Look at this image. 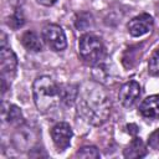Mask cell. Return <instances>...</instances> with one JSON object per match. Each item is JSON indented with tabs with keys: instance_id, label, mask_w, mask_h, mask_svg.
Here are the masks:
<instances>
[{
	"instance_id": "6da1fadb",
	"label": "cell",
	"mask_w": 159,
	"mask_h": 159,
	"mask_svg": "<svg viewBox=\"0 0 159 159\" xmlns=\"http://www.w3.org/2000/svg\"><path fill=\"white\" fill-rule=\"evenodd\" d=\"M112 103L107 93L98 86H84L77 102V116L92 125H102L111 114Z\"/></svg>"
},
{
	"instance_id": "7a4b0ae2",
	"label": "cell",
	"mask_w": 159,
	"mask_h": 159,
	"mask_svg": "<svg viewBox=\"0 0 159 159\" xmlns=\"http://www.w3.org/2000/svg\"><path fill=\"white\" fill-rule=\"evenodd\" d=\"M32 94L36 108L47 113L61 102V86L50 76H40L32 83Z\"/></svg>"
},
{
	"instance_id": "3957f363",
	"label": "cell",
	"mask_w": 159,
	"mask_h": 159,
	"mask_svg": "<svg viewBox=\"0 0 159 159\" xmlns=\"http://www.w3.org/2000/svg\"><path fill=\"white\" fill-rule=\"evenodd\" d=\"M78 55L86 65L96 66L104 57V45L98 36L84 34L78 41Z\"/></svg>"
},
{
	"instance_id": "277c9868",
	"label": "cell",
	"mask_w": 159,
	"mask_h": 159,
	"mask_svg": "<svg viewBox=\"0 0 159 159\" xmlns=\"http://www.w3.org/2000/svg\"><path fill=\"white\" fill-rule=\"evenodd\" d=\"M42 40L52 51H63L67 46L65 31L60 25L48 24L42 29Z\"/></svg>"
},
{
	"instance_id": "5b68a950",
	"label": "cell",
	"mask_w": 159,
	"mask_h": 159,
	"mask_svg": "<svg viewBox=\"0 0 159 159\" xmlns=\"http://www.w3.org/2000/svg\"><path fill=\"white\" fill-rule=\"evenodd\" d=\"M72 135H73L72 128L66 122H60L55 124L51 129V138L58 152H62L70 147Z\"/></svg>"
},
{
	"instance_id": "8992f818",
	"label": "cell",
	"mask_w": 159,
	"mask_h": 159,
	"mask_svg": "<svg viewBox=\"0 0 159 159\" xmlns=\"http://www.w3.org/2000/svg\"><path fill=\"white\" fill-rule=\"evenodd\" d=\"M153 26H154L153 17L149 14H140V15L133 17L128 22L127 29L132 36L139 37V36H143V35L150 32L153 30Z\"/></svg>"
},
{
	"instance_id": "52a82bcc",
	"label": "cell",
	"mask_w": 159,
	"mask_h": 159,
	"mask_svg": "<svg viewBox=\"0 0 159 159\" xmlns=\"http://www.w3.org/2000/svg\"><path fill=\"white\" fill-rule=\"evenodd\" d=\"M36 138H37V134L35 133V130H32L26 125H21L14 134L12 142L17 150L26 152L29 149H32V147L35 145Z\"/></svg>"
},
{
	"instance_id": "ba28073f",
	"label": "cell",
	"mask_w": 159,
	"mask_h": 159,
	"mask_svg": "<svg viewBox=\"0 0 159 159\" xmlns=\"http://www.w3.org/2000/svg\"><path fill=\"white\" fill-rule=\"evenodd\" d=\"M139 97H140V86L137 81L125 82L120 87L119 93H118L119 102L127 108L132 107L138 101Z\"/></svg>"
},
{
	"instance_id": "9c48e42d",
	"label": "cell",
	"mask_w": 159,
	"mask_h": 159,
	"mask_svg": "<svg viewBox=\"0 0 159 159\" xmlns=\"http://www.w3.org/2000/svg\"><path fill=\"white\" fill-rule=\"evenodd\" d=\"M17 66V57L14 53V51L5 46L1 45V52H0V67H1V73L2 78L6 76H10V73H14Z\"/></svg>"
},
{
	"instance_id": "30bf717a",
	"label": "cell",
	"mask_w": 159,
	"mask_h": 159,
	"mask_svg": "<svg viewBox=\"0 0 159 159\" xmlns=\"http://www.w3.org/2000/svg\"><path fill=\"white\" fill-rule=\"evenodd\" d=\"M140 114L147 119H159V94L147 97L139 106Z\"/></svg>"
},
{
	"instance_id": "8fae6325",
	"label": "cell",
	"mask_w": 159,
	"mask_h": 159,
	"mask_svg": "<svg viewBox=\"0 0 159 159\" xmlns=\"http://www.w3.org/2000/svg\"><path fill=\"white\" fill-rule=\"evenodd\" d=\"M1 116H2V120L7 122L10 124L21 125L24 123L22 113H21L20 108L15 104H10V103L4 102L2 107H1Z\"/></svg>"
},
{
	"instance_id": "7c38bea8",
	"label": "cell",
	"mask_w": 159,
	"mask_h": 159,
	"mask_svg": "<svg viewBox=\"0 0 159 159\" xmlns=\"http://www.w3.org/2000/svg\"><path fill=\"white\" fill-rule=\"evenodd\" d=\"M125 158H143L147 155V148L144 142L140 138H134L129 145L123 150Z\"/></svg>"
},
{
	"instance_id": "4fadbf2b",
	"label": "cell",
	"mask_w": 159,
	"mask_h": 159,
	"mask_svg": "<svg viewBox=\"0 0 159 159\" xmlns=\"http://www.w3.org/2000/svg\"><path fill=\"white\" fill-rule=\"evenodd\" d=\"M21 43L22 46L32 52H39L42 50V41L34 31H26L21 36Z\"/></svg>"
},
{
	"instance_id": "5bb4252c",
	"label": "cell",
	"mask_w": 159,
	"mask_h": 159,
	"mask_svg": "<svg viewBox=\"0 0 159 159\" xmlns=\"http://www.w3.org/2000/svg\"><path fill=\"white\" fill-rule=\"evenodd\" d=\"M78 88L76 84H63L61 86V102L66 106L73 104L78 97Z\"/></svg>"
},
{
	"instance_id": "9a60e30c",
	"label": "cell",
	"mask_w": 159,
	"mask_h": 159,
	"mask_svg": "<svg viewBox=\"0 0 159 159\" xmlns=\"http://www.w3.org/2000/svg\"><path fill=\"white\" fill-rule=\"evenodd\" d=\"M14 12L11 14V16L9 17V21H7V25L12 29H20L24 26L25 24V16H24V12L21 10V7H14Z\"/></svg>"
},
{
	"instance_id": "2e32d148",
	"label": "cell",
	"mask_w": 159,
	"mask_h": 159,
	"mask_svg": "<svg viewBox=\"0 0 159 159\" xmlns=\"http://www.w3.org/2000/svg\"><path fill=\"white\" fill-rule=\"evenodd\" d=\"M76 157L80 158H99V152L93 145H86L77 150Z\"/></svg>"
},
{
	"instance_id": "e0dca14e",
	"label": "cell",
	"mask_w": 159,
	"mask_h": 159,
	"mask_svg": "<svg viewBox=\"0 0 159 159\" xmlns=\"http://www.w3.org/2000/svg\"><path fill=\"white\" fill-rule=\"evenodd\" d=\"M148 71L150 75L157 76L159 75V47L153 52L148 62Z\"/></svg>"
},
{
	"instance_id": "ac0fdd59",
	"label": "cell",
	"mask_w": 159,
	"mask_h": 159,
	"mask_svg": "<svg viewBox=\"0 0 159 159\" xmlns=\"http://www.w3.org/2000/svg\"><path fill=\"white\" fill-rule=\"evenodd\" d=\"M89 19H91V15H88V14H87V16H86V14L78 15L77 20H76V27L80 29V30H84V25L83 24H86V26L89 27V25H91V20Z\"/></svg>"
},
{
	"instance_id": "d6986e66",
	"label": "cell",
	"mask_w": 159,
	"mask_h": 159,
	"mask_svg": "<svg viewBox=\"0 0 159 159\" xmlns=\"http://www.w3.org/2000/svg\"><path fill=\"white\" fill-rule=\"evenodd\" d=\"M148 144L153 148V149H157L159 150V129L154 130L150 135H149V139H148Z\"/></svg>"
},
{
	"instance_id": "ffe728a7",
	"label": "cell",
	"mask_w": 159,
	"mask_h": 159,
	"mask_svg": "<svg viewBox=\"0 0 159 159\" xmlns=\"http://www.w3.org/2000/svg\"><path fill=\"white\" fill-rule=\"evenodd\" d=\"M40 5H43V6H51V5H53L57 0H36Z\"/></svg>"
},
{
	"instance_id": "44dd1931",
	"label": "cell",
	"mask_w": 159,
	"mask_h": 159,
	"mask_svg": "<svg viewBox=\"0 0 159 159\" xmlns=\"http://www.w3.org/2000/svg\"><path fill=\"white\" fill-rule=\"evenodd\" d=\"M9 2L14 7H21V5L25 2V0H9Z\"/></svg>"
},
{
	"instance_id": "7402d4cb",
	"label": "cell",
	"mask_w": 159,
	"mask_h": 159,
	"mask_svg": "<svg viewBox=\"0 0 159 159\" xmlns=\"http://www.w3.org/2000/svg\"><path fill=\"white\" fill-rule=\"evenodd\" d=\"M127 128H128V132H129L130 134H135V133L138 132V127H137L135 124H128Z\"/></svg>"
}]
</instances>
